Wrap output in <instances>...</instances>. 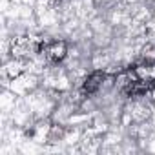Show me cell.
I'll list each match as a JSON object with an SVG mask.
<instances>
[{"mask_svg":"<svg viewBox=\"0 0 155 155\" xmlns=\"http://www.w3.org/2000/svg\"><path fill=\"white\" fill-rule=\"evenodd\" d=\"M57 2H58V0H57Z\"/></svg>","mask_w":155,"mask_h":155,"instance_id":"cell-7","label":"cell"},{"mask_svg":"<svg viewBox=\"0 0 155 155\" xmlns=\"http://www.w3.org/2000/svg\"><path fill=\"white\" fill-rule=\"evenodd\" d=\"M151 90H155V81L153 79H140V77H137L122 93L126 97H142V95L150 93Z\"/></svg>","mask_w":155,"mask_h":155,"instance_id":"cell-3","label":"cell"},{"mask_svg":"<svg viewBox=\"0 0 155 155\" xmlns=\"http://www.w3.org/2000/svg\"><path fill=\"white\" fill-rule=\"evenodd\" d=\"M42 53H44V57H46L48 62L58 64V62H62V60L66 58V55H68V46H66L64 40H55V42H49L48 46H44Z\"/></svg>","mask_w":155,"mask_h":155,"instance_id":"cell-2","label":"cell"},{"mask_svg":"<svg viewBox=\"0 0 155 155\" xmlns=\"http://www.w3.org/2000/svg\"><path fill=\"white\" fill-rule=\"evenodd\" d=\"M106 81V73L104 71H93L88 79L82 82V93L84 95H93L101 90V86Z\"/></svg>","mask_w":155,"mask_h":155,"instance_id":"cell-4","label":"cell"},{"mask_svg":"<svg viewBox=\"0 0 155 155\" xmlns=\"http://www.w3.org/2000/svg\"><path fill=\"white\" fill-rule=\"evenodd\" d=\"M44 49V44L40 38L37 37H17L13 38L11 42V48H9V53H11V58H18V60H29L33 58L37 53H42Z\"/></svg>","mask_w":155,"mask_h":155,"instance_id":"cell-1","label":"cell"},{"mask_svg":"<svg viewBox=\"0 0 155 155\" xmlns=\"http://www.w3.org/2000/svg\"><path fill=\"white\" fill-rule=\"evenodd\" d=\"M140 64H155V44H146L140 53Z\"/></svg>","mask_w":155,"mask_h":155,"instance_id":"cell-6","label":"cell"},{"mask_svg":"<svg viewBox=\"0 0 155 155\" xmlns=\"http://www.w3.org/2000/svg\"><path fill=\"white\" fill-rule=\"evenodd\" d=\"M24 71V60H18V58H11V62H8L6 64V73H8V77L13 81V79H17V77L20 75Z\"/></svg>","mask_w":155,"mask_h":155,"instance_id":"cell-5","label":"cell"}]
</instances>
